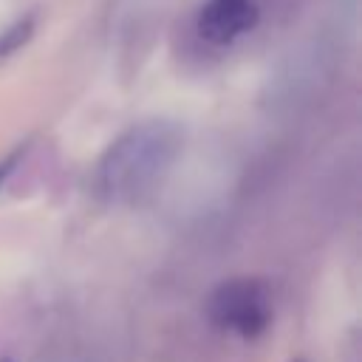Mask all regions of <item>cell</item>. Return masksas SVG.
Segmentation results:
<instances>
[{
  "label": "cell",
  "mask_w": 362,
  "mask_h": 362,
  "mask_svg": "<svg viewBox=\"0 0 362 362\" xmlns=\"http://www.w3.org/2000/svg\"><path fill=\"white\" fill-rule=\"evenodd\" d=\"M184 133L170 119H144L127 127L99 161V192L113 204L147 198L175 164Z\"/></svg>",
  "instance_id": "cell-1"
},
{
  "label": "cell",
  "mask_w": 362,
  "mask_h": 362,
  "mask_svg": "<svg viewBox=\"0 0 362 362\" xmlns=\"http://www.w3.org/2000/svg\"><path fill=\"white\" fill-rule=\"evenodd\" d=\"M206 314L218 331L238 339H257L274 320V297L260 277H232L212 288Z\"/></svg>",
  "instance_id": "cell-2"
},
{
  "label": "cell",
  "mask_w": 362,
  "mask_h": 362,
  "mask_svg": "<svg viewBox=\"0 0 362 362\" xmlns=\"http://www.w3.org/2000/svg\"><path fill=\"white\" fill-rule=\"evenodd\" d=\"M260 11L263 0H204L195 28L209 45H232L257 25Z\"/></svg>",
  "instance_id": "cell-3"
},
{
  "label": "cell",
  "mask_w": 362,
  "mask_h": 362,
  "mask_svg": "<svg viewBox=\"0 0 362 362\" xmlns=\"http://www.w3.org/2000/svg\"><path fill=\"white\" fill-rule=\"evenodd\" d=\"M34 31H37V11H25L17 20H11L6 28H0V62L11 59L23 45H28Z\"/></svg>",
  "instance_id": "cell-4"
},
{
  "label": "cell",
  "mask_w": 362,
  "mask_h": 362,
  "mask_svg": "<svg viewBox=\"0 0 362 362\" xmlns=\"http://www.w3.org/2000/svg\"><path fill=\"white\" fill-rule=\"evenodd\" d=\"M23 156H25V147H17L14 153H8V156H6L3 161H0V187H3V181H6L8 175H11V170L17 167V161H20Z\"/></svg>",
  "instance_id": "cell-5"
},
{
  "label": "cell",
  "mask_w": 362,
  "mask_h": 362,
  "mask_svg": "<svg viewBox=\"0 0 362 362\" xmlns=\"http://www.w3.org/2000/svg\"><path fill=\"white\" fill-rule=\"evenodd\" d=\"M0 362H14V359L11 356H0Z\"/></svg>",
  "instance_id": "cell-6"
},
{
  "label": "cell",
  "mask_w": 362,
  "mask_h": 362,
  "mask_svg": "<svg viewBox=\"0 0 362 362\" xmlns=\"http://www.w3.org/2000/svg\"><path fill=\"white\" fill-rule=\"evenodd\" d=\"M297 362H303V359H297Z\"/></svg>",
  "instance_id": "cell-7"
}]
</instances>
